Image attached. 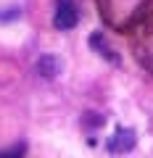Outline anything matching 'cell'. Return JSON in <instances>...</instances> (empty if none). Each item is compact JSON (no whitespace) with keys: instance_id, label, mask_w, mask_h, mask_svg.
Wrapping results in <instances>:
<instances>
[{"instance_id":"6da1fadb","label":"cell","mask_w":153,"mask_h":158,"mask_svg":"<svg viewBox=\"0 0 153 158\" xmlns=\"http://www.w3.org/2000/svg\"><path fill=\"white\" fill-rule=\"evenodd\" d=\"M79 21V8L74 0H56V11H53V27L66 32V29H74Z\"/></svg>"},{"instance_id":"7a4b0ae2","label":"cell","mask_w":153,"mask_h":158,"mask_svg":"<svg viewBox=\"0 0 153 158\" xmlns=\"http://www.w3.org/2000/svg\"><path fill=\"white\" fill-rule=\"evenodd\" d=\"M132 148H135V132L127 129V127L116 129L113 137L108 140V150H111V153H130Z\"/></svg>"},{"instance_id":"3957f363","label":"cell","mask_w":153,"mask_h":158,"mask_svg":"<svg viewBox=\"0 0 153 158\" xmlns=\"http://www.w3.org/2000/svg\"><path fill=\"white\" fill-rule=\"evenodd\" d=\"M58 69H61V63H58L56 58H50V56H45L40 61V74H42V77H56Z\"/></svg>"},{"instance_id":"277c9868","label":"cell","mask_w":153,"mask_h":158,"mask_svg":"<svg viewBox=\"0 0 153 158\" xmlns=\"http://www.w3.org/2000/svg\"><path fill=\"white\" fill-rule=\"evenodd\" d=\"M0 158H24V145H16V148H11V150H3Z\"/></svg>"}]
</instances>
